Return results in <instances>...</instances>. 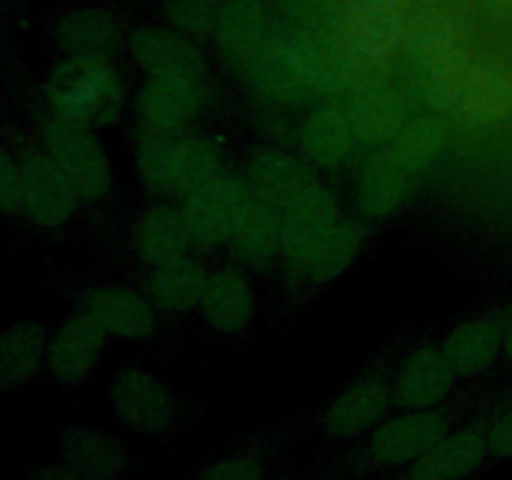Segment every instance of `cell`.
Returning a JSON list of instances; mask_svg holds the SVG:
<instances>
[{
	"instance_id": "obj_43",
	"label": "cell",
	"mask_w": 512,
	"mask_h": 480,
	"mask_svg": "<svg viewBox=\"0 0 512 480\" xmlns=\"http://www.w3.org/2000/svg\"><path fill=\"white\" fill-rule=\"evenodd\" d=\"M503 350H505V358H508L512 365V323L508 325V330H505L503 335Z\"/></svg>"
},
{
	"instance_id": "obj_15",
	"label": "cell",
	"mask_w": 512,
	"mask_h": 480,
	"mask_svg": "<svg viewBox=\"0 0 512 480\" xmlns=\"http://www.w3.org/2000/svg\"><path fill=\"white\" fill-rule=\"evenodd\" d=\"M60 463L85 480H120L130 470V453L113 433L90 425H68L58 433Z\"/></svg>"
},
{
	"instance_id": "obj_7",
	"label": "cell",
	"mask_w": 512,
	"mask_h": 480,
	"mask_svg": "<svg viewBox=\"0 0 512 480\" xmlns=\"http://www.w3.org/2000/svg\"><path fill=\"white\" fill-rule=\"evenodd\" d=\"M110 405L135 433L163 435L178 423V400L168 383L140 368H123L110 383Z\"/></svg>"
},
{
	"instance_id": "obj_42",
	"label": "cell",
	"mask_w": 512,
	"mask_h": 480,
	"mask_svg": "<svg viewBox=\"0 0 512 480\" xmlns=\"http://www.w3.org/2000/svg\"><path fill=\"white\" fill-rule=\"evenodd\" d=\"M28 480H85L65 463H38L25 470Z\"/></svg>"
},
{
	"instance_id": "obj_5",
	"label": "cell",
	"mask_w": 512,
	"mask_h": 480,
	"mask_svg": "<svg viewBox=\"0 0 512 480\" xmlns=\"http://www.w3.org/2000/svg\"><path fill=\"white\" fill-rule=\"evenodd\" d=\"M250 203H253V193L245 178L235 173H220L218 178L183 198L180 210H183L193 243L215 248L233 240L248 215Z\"/></svg>"
},
{
	"instance_id": "obj_28",
	"label": "cell",
	"mask_w": 512,
	"mask_h": 480,
	"mask_svg": "<svg viewBox=\"0 0 512 480\" xmlns=\"http://www.w3.org/2000/svg\"><path fill=\"white\" fill-rule=\"evenodd\" d=\"M353 125H350L345 105L328 103L315 108L305 118L303 130H300V145L303 153L320 168H338L348 158L350 148L355 143Z\"/></svg>"
},
{
	"instance_id": "obj_18",
	"label": "cell",
	"mask_w": 512,
	"mask_h": 480,
	"mask_svg": "<svg viewBox=\"0 0 512 480\" xmlns=\"http://www.w3.org/2000/svg\"><path fill=\"white\" fill-rule=\"evenodd\" d=\"M353 133L365 145H388L408 123L405 103L395 88L378 80H368L355 85L345 100Z\"/></svg>"
},
{
	"instance_id": "obj_37",
	"label": "cell",
	"mask_w": 512,
	"mask_h": 480,
	"mask_svg": "<svg viewBox=\"0 0 512 480\" xmlns=\"http://www.w3.org/2000/svg\"><path fill=\"white\" fill-rule=\"evenodd\" d=\"M223 0H165L163 15L170 28L198 40L213 35Z\"/></svg>"
},
{
	"instance_id": "obj_16",
	"label": "cell",
	"mask_w": 512,
	"mask_h": 480,
	"mask_svg": "<svg viewBox=\"0 0 512 480\" xmlns=\"http://www.w3.org/2000/svg\"><path fill=\"white\" fill-rule=\"evenodd\" d=\"M105 330L88 313L70 315L48 343V373L60 385H80L98 368Z\"/></svg>"
},
{
	"instance_id": "obj_27",
	"label": "cell",
	"mask_w": 512,
	"mask_h": 480,
	"mask_svg": "<svg viewBox=\"0 0 512 480\" xmlns=\"http://www.w3.org/2000/svg\"><path fill=\"white\" fill-rule=\"evenodd\" d=\"M413 185L415 180L383 150L373 155L360 173L355 203L368 218H388L408 200Z\"/></svg>"
},
{
	"instance_id": "obj_6",
	"label": "cell",
	"mask_w": 512,
	"mask_h": 480,
	"mask_svg": "<svg viewBox=\"0 0 512 480\" xmlns=\"http://www.w3.org/2000/svg\"><path fill=\"white\" fill-rule=\"evenodd\" d=\"M45 148L73 183L80 200H98L110 188V160L95 133L85 125L53 118L45 128Z\"/></svg>"
},
{
	"instance_id": "obj_20",
	"label": "cell",
	"mask_w": 512,
	"mask_h": 480,
	"mask_svg": "<svg viewBox=\"0 0 512 480\" xmlns=\"http://www.w3.org/2000/svg\"><path fill=\"white\" fill-rule=\"evenodd\" d=\"M83 313H88L105 335L120 340H148L158 328L153 300L130 288H95L85 295Z\"/></svg>"
},
{
	"instance_id": "obj_26",
	"label": "cell",
	"mask_w": 512,
	"mask_h": 480,
	"mask_svg": "<svg viewBox=\"0 0 512 480\" xmlns=\"http://www.w3.org/2000/svg\"><path fill=\"white\" fill-rule=\"evenodd\" d=\"M48 335L38 320H18L0 335V385L5 393L18 390L38 373L48 358Z\"/></svg>"
},
{
	"instance_id": "obj_44",
	"label": "cell",
	"mask_w": 512,
	"mask_h": 480,
	"mask_svg": "<svg viewBox=\"0 0 512 480\" xmlns=\"http://www.w3.org/2000/svg\"><path fill=\"white\" fill-rule=\"evenodd\" d=\"M388 3H393L395 8H400V10H403V13H408V8H413L415 0H388Z\"/></svg>"
},
{
	"instance_id": "obj_17",
	"label": "cell",
	"mask_w": 512,
	"mask_h": 480,
	"mask_svg": "<svg viewBox=\"0 0 512 480\" xmlns=\"http://www.w3.org/2000/svg\"><path fill=\"white\" fill-rule=\"evenodd\" d=\"M340 30L373 65L388 60L405 40V13L388 0H350Z\"/></svg>"
},
{
	"instance_id": "obj_35",
	"label": "cell",
	"mask_w": 512,
	"mask_h": 480,
	"mask_svg": "<svg viewBox=\"0 0 512 480\" xmlns=\"http://www.w3.org/2000/svg\"><path fill=\"white\" fill-rule=\"evenodd\" d=\"M360 250V230L353 223L343 220L330 230L328 238L318 248L308 265V275L315 283H330L338 278L345 268L355 260Z\"/></svg>"
},
{
	"instance_id": "obj_36",
	"label": "cell",
	"mask_w": 512,
	"mask_h": 480,
	"mask_svg": "<svg viewBox=\"0 0 512 480\" xmlns=\"http://www.w3.org/2000/svg\"><path fill=\"white\" fill-rule=\"evenodd\" d=\"M473 60L470 55L445 65V68L428 73V85H425V103L438 115L445 113H463L465 93H468L470 73H473Z\"/></svg>"
},
{
	"instance_id": "obj_14",
	"label": "cell",
	"mask_w": 512,
	"mask_h": 480,
	"mask_svg": "<svg viewBox=\"0 0 512 480\" xmlns=\"http://www.w3.org/2000/svg\"><path fill=\"white\" fill-rule=\"evenodd\" d=\"M203 105V80L190 75H150L138 95L143 128L183 133Z\"/></svg>"
},
{
	"instance_id": "obj_8",
	"label": "cell",
	"mask_w": 512,
	"mask_h": 480,
	"mask_svg": "<svg viewBox=\"0 0 512 480\" xmlns=\"http://www.w3.org/2000/svg\"><path fill=\"white\" fill-rule=\"evenodd\" d=\"M283 255L295 270L308 273V265L330 230L340 223L333 193L320 183H308L283 210Z\"/></svg>"
},
{
	"instance_id": "obj_11",
	"label": "cell",
	"mask_w": 512,
	"mask_h": 480,
	"mask_svg": "<svg viewBox=\"0 0 512 480\" xmlns=\"http://www.w3.org/2000/svg\"><path fill=\"white\" fill-rule=\"evenodd\" d=\"M293 30L295 25H290L288 20H275L263 43L243 63L245 73H248L250 83L258 88V93L285 105L298 103L310 90L295 63Z\"/></svg>"
},
{
	"instance_id": "obj_46",
	"label": "cell",
	"mask_w": 512,
	"mask_h": 480,
	"mask_svg": "<svg viewBox=\"0 0 512 480\" xmlns=\"http://www.w3.org/2000/svg\"><path fill=\"white\" fill-rule=\"evenodd\" d=\"M450 3V0H415V5H443Z\"/></svg>"
},
{
	"instance_id": "obj_31",
	"label": "cell",
	"mask_w": 512,
	"mask_h": 480,
	"mask_svg": "<svg viewBox=\"0 0 512 480\" xmlns=\"http://www.w3.org/2000/svg\"><path fill=\"white\" fill-rule=\"evenodd\" d=\"M445 140H448V125L440 120V115H418V118H410L403 130L385 145V153L410 178L418 180L443 153Z\"/></svg>"
},
{
	"instance_id": "obj_30",
	"label": "cell",
	"mask_w": 512,
	"mask_h": 480,
	"mask_svg": "<svg viewBox=\"0 0 512 480\" xmlns=\"http://www.w3.org/2000/svg\"><path fill=\"white\" fill-rule=\"evenodd\" d=\"M503 345V333L493 320L460 323L443 340V353L460 378H475L495 363Z\"/></svg>"
},
{
	"instance_id": "obj_25",
	"label": "cell",
	"mask_w": 512,
	"mask_h": 480,
	"mask_svg": "<svg viewBox=\"0 0 512 480\" xmlns=\"http://www.w3.org/2000/svg\"><path fill=\"white\" fill-rule=\"evenodd\" d=\"M203 318L220 333H240L253 320V290L248 278L235 268H223L208 278L203 303Z\"/></svg>"
},
{
	"instance_id": "obj_21",
	"label": "cell",
	"mask_w": 512,
	"mask_h": 480,
	"mask_svg": "<svg viewBox=\"0 0 512 480\" xmlns=\"http://www.w3.org/2000/svg\"><path fill=\"white\" fill-rule=\"evenodd\" d=\"M123 40V28L113 10L83 5L60 15L53 25L55 48L65 55L113 58Z\"/></svg>"
},
{
	"instance_id": "obj_33",
	"label": "cell",
	"mask_w": 512,
	"mask_h": 480,
	"mask_svg": "<svg viewBox=\"0 0 512 480\" xmlns=\"http://www.w3.org/2000/svg\"><path fill=\"white\" fill-rule=\"evenodd\" d=\"M230 245H233V253L240 260L255 265V268L273 263L283 253V218H280V210L253 198L248 215L240 223Z\"/></svg>"
},
{
	"instance_id": "obj_41",
	"label": "cell",
	"mask_w": 512,
	"mask_h": 480,
	"mask_svg": "<svg viewBox=\"0 0 512 480\" xmlns=\"http://www.w3.org/2000/svg\"><path fill=\"white\" fill-rule=\"evenodd\" d=\"M488 445H490V458H498V460L512 458V408L503 410L498 418L490 420Z\"/></svg>"
},
{
	"instance_id": "obj_2",
	"label": "cell",
	"mask_w": 512,
	"mask_h": 480,
	"mask_svg": "<svg viewBox=\"0 0 512 480\" xmlns=\"http://www.w3.org/2000/svg\"><path fill=\"white\" fill-rule=\"evenodd\" d=\"M135 165L150 193L175 198H188L223 173L220 150L208 138L148 128L135 143Z\"/></svg>"
},
{
	"instance_id": "obj_38",
	"label": "cell",
	"mask_w": 512,
	"mask_h": 480,
	"mask_svg": "<svg viewBox=\"0 0 512 480\" xmlns=\"http://www.w3.org/2000/svg\"><path fill=\"white\" fill-rule=\"evenodd\" d=\"M268 460V445L243 448L238 450V453L225 455V458L205 465V468L195 475V480H263Z\"/></svg>"
},
{
	"instance_id": "obj_29",
	"label": "cell",
	"mask_w": 512,
	"mask_h": 480,
	"mask_svg": "<svg viewBox=\"0 0 512 480\" xmlns=\"http://www.w3.org/2000/svg\"><path fill=\"white\" fill-rule=\"evenodd\" d=\"M208 278L203 265L198 260L175 258L163 265H153V273L148 278V293L155 308L168 310V313H185L203 303Z\"/></svg>"
},
{
	"instance_id": "obj_45",
	"label": "cell",
	"mask_w": 512,
	"mask_h": 480,
	"mask_svg": "<svg viewBox=\"0 0 512 480\" xmlns=\"http://www.w3.org/2000/svg\"><path fill=\"white\" fill-rule=\"evenodd\" d=\"M488 5H495V8H512V0H485Z\"/></svg>"
},
{
	"instance_id": "obj_10",
	"label": "cell",
	"mask_w": 512,
	"mask_h": 480,
	"mask_svg": "<svg viewBox=\"0 0 512 480\" xmlns=\"http://www.w3.org/2000/svg\"><path fill=\"white\" fill-rule=\"evenodd\" d=\"M485 420L455 425L415 463L400 470V480H468L490 458Z\"/></svg>"
},
{
	"instance_id": "obj_22",
	"label": "cell",
	"mask_w": 512,
	"mask_h": 480,
	"mask_svg": "<svg viewBox=\"0 0 512 480\" xmlns=\"http://www.w3.org/2000/svg\"><path fill=\"white\" fill-rule=\"evenodd\" d=\"M245 183L255 200L283 210L313 178L295 155L278 148H258L248 160Z\"/></svg>"
},
{
	"instance_id": "obj_34",
	"label": "cell",
	"mask_w": 512,
	"mask_h": 480,
	"mask_svg": "<svg viewBox=\"0 0 512 480\" xmlns=\"http://www.w3.org/2000/svg\"><path fill=\"white\" fill-rule=\"evenodd\" d=\"M463 113L475 123H498L512 113V73L490 63H475Z\"/></svg>"
},
{
	"instance_id": "obj_9",
	"label": "cell",
	"mask_w": 512,
	"mask_h": 480,
	"mask_svg": "<svg viewBox=\"0 0 512 480\" xmlns=\"http://www.w3.org/2000/svg\"><path fill=\"white\" fill-rule=\"evenodd\" d=\"M393 405V378L388 373H368L330 400L320 428L333 440H358L385 420Z\"/></svg>"
},
{
	"instance_id": "obj_19",
	"label": "cell",
	"mask_w": 512,
	"mask_h": 480,
	"mask_svg": "<svg viewBox=\"0 0 512 480\" xmlns=\"http://www.w3.org/2000/svg\"><path fill=\"white\" fill-rule=\"evenodd\" d=\"M133 63L148 75H205V55L193 38L175 28H138L128 38Z\"/></svg>"
},
{
	"instance_id": "obj_23",
	"label": "cell",
	"mask_w": 512,
	"mask_h": 480,
	"mask_svg": "<svg viewBox=\"0 0 512 480\" xmlns=\"http://www.w3.org/2000/svg\"><path fill=\"white\" fill-rule=\"evenodd\" d=\"M190 230L185 225L183 210L165 203H155L138 215L133 225V248L148 265H163L168 260L188 255Z\"/></svg>"
},
{
	"instance_id": "obj_4",
	"label": "cell",
	"mask_w": 512,
	"mask_h": 480,
	"mask_svg": "<svg viewBox=\"0 0 512 480\" xmlns=\"http://www.w3.org/2000/svg\"><path fill=\"white\" fill-rule=\"evenodd\" d=\"M293 53L308 88L328 95H348L370 68L340 28H295Z\"/></svg>"
},
{
	"instance_id": "obj_12",
	"label": "cell",
	"mask_w": 512,
	"mask_h": 480,
	"mask_svg": "<svg viewBox=\"0 0 512 480\" xmlns=\"http://www.w3.org/2000/svg\"><path fill=\"white\" fill-rule=\"evenodd\" d=\"M23 173V210L38 228H60L75 213L80 195L65 178L53 158L45 153H30L20 165Z\"/></svg>"
},
{
	"instance_id": "obj_1",
	"label": "cell",
	"mask_w": 512,
	"mask_h": 480,
	"mask_svg": "<svg viewBox=\"0 0 512 480\" xmlns=\"http://www.w3.org/2000/svg\"><path fill=\"white\" fill-rule=\"evenodd\" d=\"M48 100L55 118L90 130L108 128L123 110V78L110 58L65 55L50 68Z\"/></svg>"
},
{
	"instance_id": "obj_40",
	"label": "cell",
	"mask_w": 512,
	"mask_h": 480,
	"mask_svg": "<svg viewBox=\"0 0 512 480\" xmlns=\"http://www.w3.org/2000/svg\"><path fill=\"white\" fill-rule=\"evenodd\" d=\"M0 208L5 215H13L15 210L23 208V173L8 153L3 155V168H0Z\"/></svg>"
},
{
	"instance_id": "obj_3",
	"label": "cell",
	"mask_w": 512,
	"mask_h": 480,
	"mask_svg": "<svg viewBox=\"0 0 512 480\" xmlns=\"http://www.w3.org/2000/svg\"><path fill=\"white\" fill-rule=\"evenodd\" d=\"M455 428V410L448 405L430 410H400L380 420L350 460V470H403L428 453Z\"/></svg>"
},
{
	"instance_id": "obj_13",
	"label": "cell",
	"mask_w": 512,
	"mask_h": 480,
	"mask_svg": "<svg viewBox=\"0 0 512 480\" xmlns=\"http://www.w3.org/2000/svg\"><path fill=\"white\" fill-rule=\"evenodd\" d=\"M455 370L450 368L443 348L420 345L405 355L398 373L393 375L395 408L400 410H430L445 405L455 388Z\"/></svg>"
},
{
	"instance_id": "obj_32",
	"label": "cell",
	"mask_w": 512,
	"mask_h": 480,
	"mask_svg": "<svg viewBox=\"0 0 512 480\" xmlns=\"http://www.w3.org/2000/svg\"><path fill=\"white\" fill-rule=\"evenodd\" d=\"M405 43H408L415 65L423 68L425 73H435V70L468 55L463 43V30L445 15L420 18L405 35Z\"/></svg>"
},
{
	"instance_id": "obj_39",
	"label": "cell",
	"mask_w": 512,
	"mask_h": 480,
	"mask_svg": "<svg viewBox=\"0 0 512 480\" xmlns=\"http://www.w3.org/2000/svg\"><path fill=\"white\" fill-rule=\"evenodd\" d=\"M350 0H275L280 15L295 28H340Z\"/></svg>"
},
{
	"instance_id": "obj_24",
	"label": "cell",
	"mask_w": 512,
	"mask_h": 480,
	"mask_svg": "<svg viewBox=\"0 0 512 480\" xmlns=\"http://www.w3.org/2000/svg\"><path fill=\"white\" fill-rule=\"evenodd\" d=\"M273 23L265 0H223L213 40L225 58L233 63H245L263 43Z\"/></svg>"
}]
</instances>
